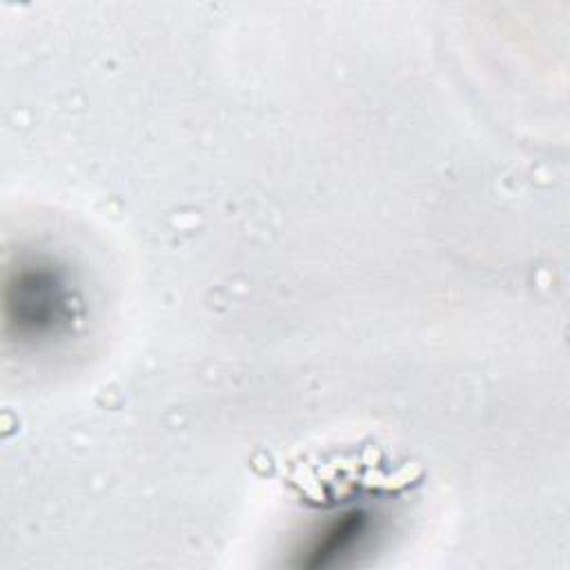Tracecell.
<instances>
[{
    "mask_svg": "<svg viewBox=\"0 0 570 570\" xmlns=\"http://www.w3.org/2000/svg\"><path fill=\"white\" fill-rule=\"evenodd\" d=\"M376 532V514L365 505H350L325 517L307 537L301 552L305 568L336 566L343 557L361 552Z\"/></svg>",
    "mask_w": 570,
    "mask_h": 570,
    "instance_id": "2",
    "label": "cell"
},
{
    "mask_svg": "<svg viewBox=\"0 0 570 570\" xmlns=\"http://www.w3.org/2000/svg\"><path fill=\"white\" fill-rule=\"evenodd\" d=\"M85 301L69 265L49 254H20L2 278V334L20 350L51 347L76 334Z\"/></svg>",
    "mask_w": 570,
    "mask_h": 570,
    "instance_id": "1",
    "label": "cell"
}]
</instances>
